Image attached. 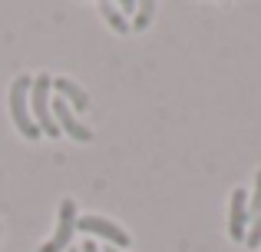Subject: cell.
<instances>
[{"label":"cell","instance_id":"cell-1","mask_svg":"<svg viewBox=\"0 0 261 252\" xmlns=\"http://www.w3.org/2000/svg\"><path fill=\"white\" fill-rule=\"evenodd\" d=\"M30 86H33V77L20 73L17 80L10 83V117H13V126L27 136V140H40V129L30 117Z\"/></svg>","mask_w":261,"mask_h":252},{"label":"cell","instance_id":"cell-5","mask_svg":"<svg viewBox=\"0 0 261 252\" xmlns=\"http://www.w3.org/2000/svg\"><path fill=\"white\" fill-rule=\"evenodd\" d=\"M50 110H53V120H57V126L63 129V133L70 136V140H76V143H89V140H93V129L83 126L76 117H73V110L66 106V100H63V97H57V100H53V103H50Z\"/></svg>","mask_w":261,"mask_h":252},{"label":"cell","instance_id":"cell-12","mask_svg":"<svg viewBox=\"0 0 261 252\" xmlns=\"http://www.w3.org/2000/svg\"><path fill=\"white\" fill-rule=\"evenodd\" d=\"M80 252H99V246H96V242L89 239V242H83V249H80Z\"/></svg>","mask_w":261,"mask_h":252},{"label":"cell","instance_id":"cell-11","mask_svg":"<svg viewBox=\"0 0 261 252\" xmlns=\"http://www.w3.org/2000/svg\"><path fill=\"white\" fill-rule=\"evenodd\" d=\"M251 213H255V219L261 216V169H258V176H255V196H251Z\"/></svg>","mask_w":261,"mask_h":252},{"label":"cell","instance_id":"cell-4","mask_svg":"<svg viewBox=\"0 0 261 252\" xmlns=\"http://www.w3.org/2000/svg\"><path fill=\"white\" fill-rule=\"evenodd\" d=\"M76 229L113 242V249H129V242H133L126 229H119L116 222H109V219H99V216H83V219H76Z\"/></svg>","mask_w":261,"mask_h":252},{"label":"cell","instance_id":"cell-8","mask_svg":"<svg viewBox=\"0 0 261 252\" xmlns=\"http://www.w3.org/2000/svg\"><path fill=\"white\" fill-rule=\"evenodd\" d=\"M99 13H102V17L109 20V27H113L116 33H126V30H129V24H126V20L119 17V10H116L113 4H99Z\"/></svg>","mask_w":261,"mask_h":252},{"label":"cell","instance_id":"cell-7","mask_svg":"<svg viewBox=\"0 0 261 252\" xmlns=\"http://www.w3.org/2000/svg\"><path fill=\"white\" fill-rule=\"evenodd\" d=\"M53 86H57L60 93H63L66 100H73V106H76V110H89V97L83 90H80L76 83H73V80H66V77H60V80H53Z\"/></svg>","mask_w":261,"mask_h":252},{"label":"cell","instance_id":"cell-10","mask_svg":"<svg viewBox=\"0 0 261 252\" xmlns=\"http://www.w3.org/2000/svg\"><path fill=\"white\" fill-rule=\"evenodd\" d=\"M245 242H248V246L258 252V246H261V216L251 222V229H248V236H245Z\"/></svg>","mask_w":261,"mask_h":252},{"label":"cell","instance_id":"cell-9","mask_svg":"<svg viewBox=\"0 0 261 252\" xmlns=\"http://www.w3.org/2000/svg\"><path fill=\"white\" fill-rule=\"evenodd\" d=\"M152 17H155V4H139V10H136V20L129 24V30H146Z\"/></svg>","mask_w":261,"mask_h":252},{"label":"cell","instance_id":"cell-3","mask_svg":"<svg viewBox=\"0 0 261 252\" xmlns=\"http://www.w3.org/2000/svg\"><path fill=\"white\" fill-rule=\"evenodd\" d=\"M73 233H76V202L73 199H63L60 202V219H57V233H53L50 242H43L37 252H63L70 246Z\"/></svg>","mask_w":261,"mask_h":252},{"label":"cell","instance_id":"cell-2","mask_svg":"<svg viewBox=\"0 0 261 252\" xmlns=\"http://www.w3.org/2000/svg\"><path fill=\"white\" fill-rule=\"evenodd\" d=\"M50 86H53V80L46 77H33V86H30V106H33V123H37L40 133H46V136H57L60 133V126H57V120H53V110H50Z\"/></svg>","mask_w":261,"mask_h":252},{"label":"cell","instance_id":"cell-13","mask_svg":"<svg viewBox=\"0 0 261 252\" xmlns=\"http://www.w3.org/2000/svg\"><path fill=\"white\" fill-rule=\"evenodd\" d=\"M106 252H122V249H106Z\"/></svg>","mask_w":261,"mask_h":252},{"label":"cell","instance_id":"cell-6","mask_svg":"<svg viewBox=\"0 0 261 252\" xmlns=\"http://www.w3.org/2000/svg\"><path fill=\"white\" fill-rule=\"evenodd\" d=\"M228 236L235 242H245L248 236V196L242 189L231 193V206H228Z\"/></svg>","mask_w":261,"mask_h":252}]
</instances>
